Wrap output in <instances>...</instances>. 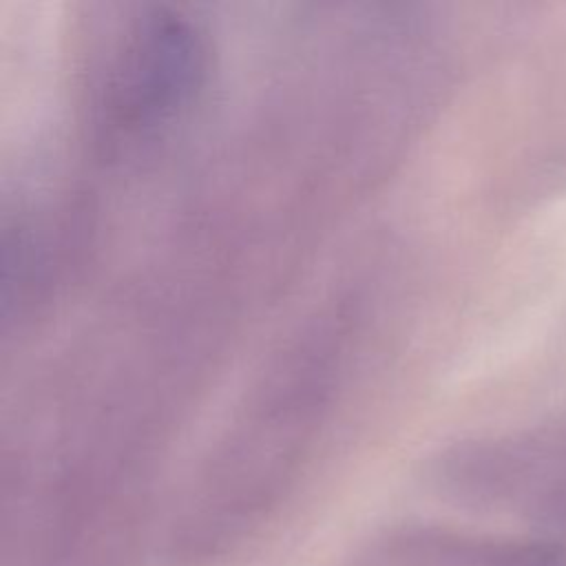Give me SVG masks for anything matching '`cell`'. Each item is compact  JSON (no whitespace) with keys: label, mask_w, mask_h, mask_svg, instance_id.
<instances>
[{"label":"cell","mask_w":566,"mask_h":566,"mask_svg":"<svg viewBox=\"0 0 566 566\" xmlns=\"http://www.w3.org/2000/svg\"><path fill=\"white\" fill-rule=\"evenodd\" d=\"M462 504L537 524H566V420L467 442L442 467Z\"/></svg>","instance_id":"1"},{"label":"cell","mask_w":566,"mask_h":566,"mask_svg":"<svg viewBox=\"0 0 566 566\" xmlns=\"http://www.w3.org/2000/svg\"><path fill=\"white\" fill-rule=\"evenodd\" d=\"M352 566H566V544L405 528L369 544Z\"/></svg>","instance_id":"3"},{"label":"cell","mask_w":566,"mask_h":566,"mask_svg":"<svg viewBox=\"0 0 566 566\" xmlns=\"http://www.w3.org/2000/svg\"><path fill=\"white\" fill-rule=\"evenodd\" d=\"M104 84L108 119L128 133H150L168 124L203 77L206 51L190 22L153 11L130 24Z\"/></svg>","instance_id":"2"}]
</instances>
